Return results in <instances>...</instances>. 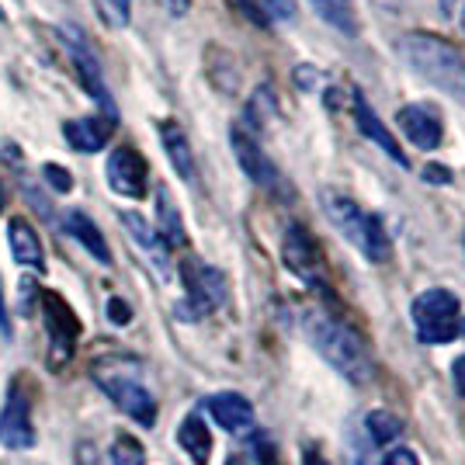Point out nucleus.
Listing matches in <instances>:
<instances>
[{
  "label": "nucleus",
  "mask_w": 465,
  "mask_h": 465,
  "mask_svg": "<svg viewBox=\"0 0 465 465\" xmlns=\"http://www.w3.org/2000/svg\"><path fill=\"white\" fill-rule=\"evenodd\" d=\"M302 330H306V341L348 379L351 386H365L369 382L371 379L369 344H365V337L351 327L348 320L330 316L323 310H306Z\"/></svg>",
  "instance_id": "nucleus-1"
},
{
  "label": "nucleus",
  "mask_w": 465,
  "mask_h": 465,
  "mask_svg": "<svg viewBox=\"0 0 465 465\" xmlns=\"http://www.w3.org/2000/svg\"><path fill=\"white\" fill-rule=\"evenodd\" d=\"M396 53L407 63L417 77L430 80L434 87H441L448 94L465 101V56L448 45L438 35H424V32H410L396 42Z\"/></svg>",
  "instance_id": "nucleus-2"
},
{
  "label": "nucleus",
  "mask_w": 465,
  "mask_h": 465,
  "mask_svg": "<svg viewBox=\"0 0 465 465\" xmlns=\"http://www.w3.org/2000/svg\"><path fill=\"white\" fill-rule=\"evenodd\" d=\"M323 213L333 223V230L341 232L351 247L361 251L365 261L386 264L389 253H392V243H389V232L379 215L365 213L354 198H348V194L341 192H323Z\"/></svg>",
  "instance_id": "nucleus-3"
},
{
  "label": "nucleus",
  "mask_w": 465,
  "mask_h": 465,
  "mask_svg": "<svg viewBox=\"0 0 465 465\" xmlns=\"http://www.w3.org/2000/svg\"><path fill=\"white\" fill-rule=\"evenodd\" d=\"M97 389L115 403L122 413H129L136 424L153 427L156 424V400L139 379V365L133 358H101L91 365Z\"/></svg>",
  "instance_id": "nucleus-4"
},
{
  "label": "nucleus",
  "mask_w": 465,
  "mask_h": 465,
  "mask_svg": "<svg viewBox=\"0 0 465 465\" xmlns=\"http://www.w3.org/2000/svg\"><path fill=\"white\" fill-rule=\"evenodd\" d=\"M413 327L420 344H448L465 333L462 302L448 289H427L413 299Z\"/></svg>",
  "instance_id": "nucleus-5"
},
{
  "label": "nucleus",
  "mask_w": 465,
  "mask_h": 465,
  "mask_svg": "<svg viewBox=\"0 0 465 465\" xmlns=\"http://www.w3.org/2000/svg\"><path fill=\"white\" fill-rule=\"evenodd\" d=\"M181 282H184L188 299L177 312L184 320H202V316H209L226 302V274L213 264H205V261H198V257H188L181 264Z\"/></svg>",
  "instance_id": "nucleus-6"
},
{
  "label": "nucleus",
  "mask_w": 465,
  "mask_h": 465,
  "mask_svg": "<svg viewBox=\"0 0 465 465\" xmlns=\"http://www.w3.org/2000/svg\"><path fill=\"white\" fill-rule=\"evenodd\" d=\"M230 146H232V156H236V163L243 167V174L251 177L257 188H264V192L272 194H282V198H289L292 188L285 184V177L282 171L274 167V160L264 150H261V143L253 136L251 129L243 125V122H236L230 129Z\"/></svg>",
  "instance_id": "nucleus-7"
},
{
  "label": "nucleus",
  "mask_w": 465,
  "mask_h": 465,
  "mask_svg": "<svg viewBox=\"0 0 465 465\" xmlns=\"http://www.w3.org/2000/svg\"><path fill=\"white\" fill-rule=\"evenodd\" d=\"M282 261L295 278H302L310 289L327 292V268H323V253L316 247V240L302 223H289L285 240H282Z\"/></svg>",
  "instance_id": "nucleus-8"
},
{
  "label": "nucleus",
  "mask_w": 465,
  "mask_h": 465,
  "mask_svg": "<svg viewBox=\"0 0 465 465\" xmlns=\"http://www.w3.org/2000/svg\"><path fill=\"white\" fill-rule=\"evenodd\" d=\"M63 35H66L63 42H66V53H70L74 66H77V77L84 84V91L104 108V118H115V101L108 94V84H104V70H101L97 53L84 42V35H80L77 28H63Z\"/></svg>",
  "instance_id": "nucleus-9"
},
{
  "label": "nucleus",
  "mask_w": 465,
  "mask_h": 465,
  "mask_svg": "<svg viewBox=\"0 0 465 465\" xmlns=\"http://www.w3.org/2000/svg\"><path fill=\"white\" fill-rule=\"evenodd\" d=\"M0 445L4 448H32L35 445V427H32V403H28V392L18 379L7 386L4 396V407H0Z\"/></svg>",
  "instance_id": "nucleus-10"
},
{
  "label": "nucleus",
  "mask_w": 465,
  "mask_h": 465,
  "mask_svg": "<svg viewBox=\"0 0 465 465\" xmlns=\"http://www.w3.org/2000/svg\"><path fill=\"white\" fill-rule=\"evenodd\" d=\"M104 174H108V188H112L115 194H122V198H143V194H146L150 167H146V160H143L133 146H118V150H112Z\"/></svg>",
  "instance_id": "nucleus-11"
},
{
  "label": "nucleus",
  "mask_w": 465,
  "mask_h": 465,
  "mask_svg": "<svg viewBox=\"0 0 465 465\" xmlns=\"http://www.w3.org/2000/svg\"><path fill=\"white\" fill-rule=\"evenodd\" d=\"M400 129L407 133V139L417 146V150H438L441 146V136H445V122L438 115V108L430 104H403L400 108Z\"/></svg>",
  "instance_id": "nucleus-12"
},
{
  "label": "nucleus",
  "mask_w": 465,
  "mask_h": 465,
  "mask_svg": "<svg viewBox=\"0 0 465 465\" xmlns=\"http://www.w3.org/2000/svg\"><path fill=\"white\" fill-rule=\"evenodd\" d=\"M42 310H45V323H49V337H53V358H56L59 351V365L74 354V344H77V333H80V323L74 310L59 299L56 292H45L42 295Z\"/></svg>",
  "instance_id": "nucleus-13"
},
{
  "label": "nucleus",
  "mask_w": 465,
  "mask_h": 465,
  "mask_svg": "<svg viewBox=\"0 0 465 465\" xmlns=\"http://www.w3.org/2000/svg\"><path fill=\"white\" fill-rule=\"evenodd\" d=\"M351 101H354V122H358V133H361L365 139H371V143H375V146H379V150H382L392 163L410 167L407 153L400 150V143H396V136L386 129V122L375 115V108L365 101V94H361V91H354V97H351Z\"/></svg>",
  "instance_id": "nucleus-14"
},
{
  "label": "nucleus",
  "mask_w": 465,
  "mask_h": 465,
  "mask_svg": "<svg viewBox=\"0 0 465 465\" xmlns=\"http://www.w3.org/2000/svg\"><path fill=\"white\" fill-rule=\"evenodd\" d=\"M112 133H115V118H101V115L70 118L63 125V136L70 143V150H77V153H97V150H104Z\"/></svg>",
  "instance_id": "nucleus-15"
},
{
  "label": "nucleus",
  "mask_w": 465,
  "mask_h": 465,
  "mask_svg": "<svg viewBox=\"0 0 465 465\" xmlns=\"http://www.w3.org/2000/svg\"><path fill=\"white\" fill-rule=\"evenodd\" d=\"M122 226H125V232H129V240H133L139 251L150 257V264L156 268V274H160V278H171L167 247H163V240L156 236L153 226H150L139 213H122Z\"/></svg>",
  "instance_id": "nucleus-16"
},
{
  "label": "nucleus",
  "mask_w": 465,
  "mask_h": 465,
  "mask_svg": "<svg viewBox=\"0 0 465 465\" xmlns=\"http://www.w3.org/2000/svg\"><path fill=\"white\" fill-rule=\"evenodd\" d=\"M205 410L213 413L215 424L223 427V430H230V434H243V430L253 424L251 400L240 396V392H219V396H209Z\"/></svg>",
  "instance_id": "nucleus-17"
},
{
  "label": "nucleus",
  "mask_w": 465,
  "mask_h": 465,
  "mask_svg": "<svg viewBox=\"0 0 465 465\" xmlns=\"http://www.w3.org/2000/svg\"><path fill=\"white\" fill-rule=\"evenodd\" d=\"M7 240H11V253L21 268H32V272H45V251H42L39 232L32 230L28 219H11L7 223Z\"/></svg>",
  "instance_id": "nucleus-18"
},
{
  "label": "nucleus",
  "mask_w": 465,
  "mask_h": 465,
  "mask_svg": "<svg viewBox=\"0 0 465 465\" xmlns=\"http://www.w3.org/2000/svg\"><path fill=\"white\" fill-rule=\"evenodd\" d=\"M160 143H163V150H167V160L174 163V171L181 181H188L192 184L198 171H194V153H192V143L184 136V129L177 125V122H160Z\"/></svg>",
  "instance_id": "nucleus-19"
},
{
  "label": "nucleus",
  "mask_w": 465,
  "mask_h": 465,
  "mask_svg": "<svg viewBox=\"0 0 465 465\" xmlns=\"http://www.w3.org/2000/svg\"><path fill=\"white\" fill-rule=\"evenodd\" d=\"M66 232L77 240L84 251L91 253L94 261H101V264H112V251H108V240H104V232L94 226V219L91 215H84L80 209H74V213H66Z\"/></svg>",
  "instance_id": "nucleus-20"
},
{
  "label": "nucleus",
  "mask_w": 465,
  "mask_h": 465,
  "mask_svg": "<svg viewBox=\"0 0 465 465\" xmlns=\"http://www.w3.org/2000/svg\"><path fill=\"white\" fill-rule=\"evenodd\" d=\"M177 441L181 448L188 451V459L194 465H209V455H213V434H209V427H205V417L194 410L184 417V424L177 427Z\"/></svg>",
  "instance_id": "nucleus-21"
},
{
  "label": "nucleus",
  "mask_w": 465,
  "mask_h": 465,
  "mask_svg": "<svg viewBox=\"0 0 465 465\" xmlns=\"http://www.w3.org/2000/svg\"><path fill=\"white\" fill-rule=\"evenodd\" d=\"M240 11H243L253 25L274 28V25L295 21V0H240Z\"/></svg>",
  "instance_id": "nucleus-22"
},
{
  "label": "nucleus",
  "mask_w": 465,
  "mask_h": 465,
  "mask_svg": "<svg viewBox=\"0 0 465 465\" xmlns=\"http://www.w3.org/2000/svg\"><path fill=\"white\" fill-rule=\"evenodd\" d=\"M156 219H160L156 236L163 240V247H181L184 243V223H181V215H177L167 188H156Z\"/></svg>",
  "instance_id": "nucleus-23"
},
{
  "label": "nucleus",
  "mask_w": 465,
  "mask_h": 465,
  "mask_svg": "<svg viewBox=\"0 0 465 465\" xmlns=\"http://www.w3.org/2000/svg\"><path fill=\"white\" fill-rule=\"evenodd\" d=\"M316 15L327 21L330 28L344 32V35H358V21H354V7L351 0H310Z\"/></svg>",
  "instance_id": "nucleus-24"
},
{
  "label": "nucleus",
  "mask_w": 465,
  "mask_h": 465,
  "mask_svg": "<svg viewBox=\"0 0 465 465\" xmlns=\"http://www.w3.org/2000/svg\"><path fill=\"white\" fill-rule=\"evenodd\" d=\"M365 430H369L371 445H389L392 438H400L403 420L396 413H389V410H371V413H365Z\"/></svg>",
  "instance_id": "nucleus-25"
},
{
  "label": "nucleus",
  "mask_w": 465,
  "mask_h": 465,
  "mask_svg": "<svg viewBox=\"0 0 465 465\" xmlns=\"http://www.w3.org/2000/svg\"><path fill=\"white\" fill-rule=\"evenodd\" d=\"M146 462V451L139 445L133 434H118L108 451V465H143Z\"/></svg>",
  "instance_id": "nucleus-26"
},
{
  "label": "nucleus",
  "mask_w": 465,
  "mask_h": 465,
  "mask_svg": "<svg viewBox=\"0 0 465 465\" xmlns=\"http://www.w3.org/2000/svg\"><path fill=\"white\" fill-rule=\"evenodd\" d=\"M101 18L112 28H125L133 18V0H101Z\"/></svg>",
  "instance_id": "nucleus-27"
},
{
  "label": "nucleus",
  "mask_w": 465,
  "mask_h": 465,
  "mask_svg": "<svg viewBox=\"0 0 465 465\" xmlns=\"http://www.w3.org/2000/svg\"><path fill=\"white\" fill-rule=\"evenodd\" d=\"M371 441H369V434L361 438L358 430L351 434V465H371Z\"/></svg>",
  "instance_id": "nucleus-28"
},
{
  "label": "nucleus",
  "mask_w": 465,
  "mask_h": 465,
  "mask_svg": "<svg viewBox=\"0 0 465 465\" xmlns=\"http://www.w3.org/2000/svg\"><path fill=\"white\" fill-rule=\"evenodd\" d=\"M42 174H45V181H49V184H53L59 194H66L70 188H74V177H70V171H66V167L45 163V167H42Z\"/></svg>",
  "instance_id": "nucleus-29"
},
{
  "label": "nucleus",
  "mask_w": 465,
  "mask_h": 465,
  "mask_svg": "<svg viewBox=\"0 0 465 465\" xmlns=\"http://www.w3.org/2000/svg\"><path fill=\"white\" fill-rule=\"evenodd\" d=\"M108 316H112V320H115L118 327H125V323H129V320H133V312H129V306H125V302H122V299H112V302H108Z\"/></svg>",
  "instance_id": "nucleus-30"
},
{
  "label": "nucleus",
  "mask_w": 465,
  "mask_h": 465,
  "mask_svg": "<svg viewBox=\"0 0 465 465\" xmlns=\"http://www.w3.org/2000/svg\"><path fill=\"white\" fill-rule=\"evenodd\" d=\"M382 465H420V462H417V455L410 448H396V451H389Z\"/></svg>",
  "instance_id": "nucleus-31"
},
{
  "label": "nucleus",
  "mask_w": 465,
  "mask_h": 465,
  "mask_svg": "<svg viewBox=\"0 0 465 465\" xmlns=\"http://www.w3.org/2000/svg\"><path fill=\"white\" fill-rule=\"evenodd\" d=\"M424 181H430V184H448V181H451V174H448V167H441V163H427Z\"/></svg>",
  "instance_id": "nucleus-32"
},
{
  "label": "nucleus",
  "mask_w": 465,
  "mask_h": 465,
  "mask_svg": "<svg viewBox=\"0 0 465 465\" xmlns=\"http://www.w3.org/2000/svg\"><path fill=\"white\" fill-rule=\"evenodd\" d=\"M451 379H455V389L465 396V354L455 361V365H451Z\"/></svg>",
  "instance_id": "nucleus-33"
},
{
  "label": "nucleus",
  "mask_w": 465,
  "mask_h": 465,
  "mask_svg": "<svg viewBox=\"0 0 465 465\" xmlns=\"http://www.w3.org/2000/svg\"><path fill=\"white\" fill-rule=\"evenodd\" d=\"M163 4H167L174 15H188V7H192V0H163Z\"/></svg>",
  "instance_id": "nucleus-34"
},
{
  "label": "nucleus",
  "mask_w": 465,
  "mask_h": 465,
  "mask_svg": "<svg viewBox=\"0 0 465 465\" xmlns=\"http://www.w3.org/2000/svg\"><path fill=\"white\" fill-rule=\"evenodd\" d=\"M0 330H4V337H11V323H7V310H4V295H0Z\"/></svg>",
  "instance_id": "nucleus-35"
},
{
  "label": "nucleus",
  "mask_w": 465,
  "mask_h": 465,
  "mask_svg": "<svg viewBox=\"0 0 465 465\" xmlns=\"http://www.w3.org/2000/svg\"><path fill=\"white\" fill-rule=\"evenodd\" d=\"M306 465H327V459H323L320 451H312V448H306Z\"/></svg>",
  "instance_id": "nucleus-36"
},
{
  "label": "nucleus",
  "mask_w": 465,
  "mask_h": 465,
  "mask_svg": "<svg viewBox=\"0 0 465 465\" xmlns=\"http://www.w3.org/2000/svg\"><path fill=\"white\" fill-rule=\"evenodd\" d=\"M226 465H247V462H243V459H230Z\"/></svg>",
  "instance_id": "nucleus-37"
},
{
  "label": "nucleus",
  "mask_w": 465,
  "mask_h": 465,
  "mask_svg": "<svg viewBox=\"0 0 465 465\" xmlns=\"http://www.w3.org/2000/svg\"><path fill=\"white\" fill-rule=\"evenodd\" d=\"M0 205H4V188H0Z\"/></svg>",
  "instance_id": "nucleus-38"
},
{
  "label": "nucleus",
  "mask_w": 465,
  "mask_h": 465,
  "mask_svg": "<svg viewBox=\"0 0 465 465\" xmlns=\"http://www.w3.org/2000/svg\"><path fill=\"white\" fill-rule=\"evenodd\" d=\"M462 28H465V7H462Z\"/></svg>",
  "instance_id": "nucleus-39"
},
{
  "label": "nucleus",
  "mask_w": 465,
  "mask_h": 465,
  "mask_svg": "<svg viewBox=\"0 0 465 465\" xmlns=\"http://www.w3.org/2000/svg\"><path fill=\"white\" fill-rule=\"evenodd\" d=\"M0 21H4V11H0Z\"/></svg>",
  "instance_id": "nucleus-40"
}]
</instances>
